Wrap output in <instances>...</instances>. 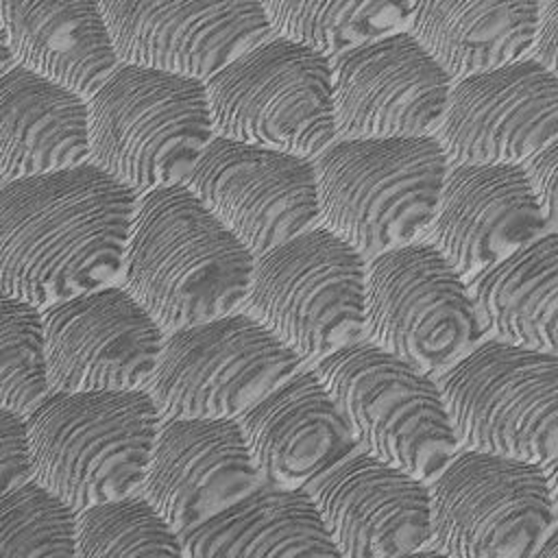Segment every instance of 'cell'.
Wrapping results in <instances>:
<instances>
[{"mask_svg":"<svg viewBox=\"0 0 558 558\" xmlns=\"http://www.w3.org/2000/svg\"><path fill=\"white\" fill-rule=\"evenodd\" d=\"M255 253L187 185L140 194L122 283L170 331L242 307Z\"/></svg>","mask_w":558,"mask_h":558,"instance_id":"2","label":"cell"},{"mask_svg":"<svg viewBox=\"0 0 558 558\" xmlns=\"http://www.w3.org/2000/svg\"><path fill=\"white\" fill-rule=\"evenodd\" d=\"M89 159V96L20 63L0 76V181Z\"/></svg>","mask_w":558,"mask_h":558,"instance_id":"22","label":"cell"},{"mask_svg":"<svg viewBox=\"0 0 558 558\" xmlns=\"http://www.w3.org/2000/svg\"><path fill=\"white\" fill-rule=\"evenodd\" d=\"M338 137L436 135L456 76L401 28L331 57Z\"/></svg>","mask_w":558,"mask_h":558,"instance_id":"14","label":"cell"},{"mask_svg":"<svg viewBox=\"0 0 558 558\" xmlns=\"http://www.w3.org/2000/svg\"><path fill=\"white\" fill-rule=\"evenodd\" d=\"M368 257L316 222L255 257L246 312L305 362L364 338Z\"/></svg>","mask_w":558,"mask_h":558,"instance_id":"7","label":"cell"},{"mask_svg":"<svg viewBox=\"0 0 558 558\" xmlns=\"http://www.w3.org/2000/svg\"><path fill=\"white\" fill-rule=\"evenodd\" d=\"M549 227L558 229V135L525 161Z\"/></svg>","mask_w":558,"mask_h":558,"instance_id":"32","label":"cell"},{"mask_svg":"<svg viewBox=\"0 0 558 558\" xmlns=\"http://www.w3.org/2000/svg\"><path fill=\"white\" fill-rule=\"evenodd\" d=\"M0 438H2V490L35 477L33 440L26 414L0 405Z\"/></svg>","mask_w":558,"mask_h":558,"instance_id":"31","label":"cell"},{"mask_svg":"<svg viewBox=\"0 0 558 558\" xmlns=\"http://www.w3.org/2000/svg\"><path fill=\"white\" fill-rule=\"evenodd\" d=\"M187 185L259 255L320 222L316 159L216 133Z\"/></svg>","mask_w":558,"mask_h":558,"instance_id":"13","label":"cell"},{"mask_svg":"<svg viewBox=\"0 0 558 558\" xmlns=\"http://www.w3.org/2000/svg\"><path fill=\"white\" fill-rule=\"evenodd\" d=\"M545 471H547V480L551 486V497H554V506H556V514H558V456L549 462H545Z\"/></svg>","mask_w":558,"mask_h":558,"instance_id":"35","label":"cell"},{"mask_svg":"<svg viewBox=\"0 0 558 558\" xmlns=\"http://www.w3.org/2000/svg\"><path fill=\"white\" fill-rule=\"evenodd\" d=\"M275 33L329 57L360 41L408 28L412 0H262Z\"/></svg>","mask_w":558,"mask_h":558,"instance_id":"27","label":"cell"},{"mask_svg":"<svg viewBox=\"0 0 558 558\" xmlns=\"http://www.w3.org/2000/svg\"><path fill=\"white\" fill-rule=\"evenodd\" d=\"M549 229L525 163H451L427 238L464 272L477 275Z\"/></svg>","mask_w":558,"mask_h":558,"instance_id":"19","label":"cell"},{"mask_svg":"<svg viewBox=\"0 0 558 558\" xmlns=\"http://www.w3.org/2000/svg\"><path fill=\"white\" fill-rule=\"evenodd\" d=\"M536 556H558V521L554 523V527L543 538Z\"/></svg>","mask_w":558,"mask_h":558,"instance_id":"34","label":"cell"},{"mask_svg":"<svg viewBox=\"0 0 558 558\" xmlns=\"http://www.w3.org/2000/svg\"><path fill=\"white\" fill-rule=\"evenodd\" d=\"M120 61L209 78L272 33L262 0H100Z\"/></svg>","mask_w":558,"mask_h":558,"instance_id":"18","label":"cell"},{"mask_svg":"<svg viewBox=\"0 0 558 558\" xmlns=\"http://www.w3.org/2000/svg\"><path fill=\"white\" fill-rule=\"evenodd\" d=\"M0 33L20 65L85 96L120 63L100 0H0Z\"/></svg>","mask_w":558,"mask_h":558,"instance_id":"23","label":"cell"},{"mask_svg":"<svg viewBox=\"0 0 558 558\" xmlns=\"http://www.w3.org/2000/svg\"><path fill=\"white\" fill-rule=\"evenodd\" d=\"M305 360L257 316L229 314L166 333L148 390L163 416H240Z\"/></svg>","mask_w":558,"mask_h":558,"instance_id":"12","label":"cell"},{"mask_svg":"<svg viewBox=\"0 0 558 558\" xmlns=\"http://www.w3.org/2000/svg\"><path fill=\"white\" fill-rule=\"evenodd\" d=\"M185 556L179 530L142 488L78 510V558Z\"/></svg>","mask_w":558,"mask_h":558,"instance_id":"28","label":"cell"},{"mask_svg":"<svg viewBox=\"0 0 558 558\" xmlns=\"http://www.w3.org/2000/svg\"><path fill=\"white\" fill-rule=\"evenodd\" d=\"M314 159L320 222L366 257L427 235L451 166L438 135L336 137Z\"/></svg>","mask_w":558,"mask_h":558,"instance_id":"3","label":"cell"},{"mask_svg":"<svg viewBox=\"0 0 558 558\" xmlns=\"http://www.w3.org/2000/svg\"><path fill=\"white\" fill-rule=\"evenodd\" d=\"M541 0H412L408 28L458 78L534 48Z\"/></svg>","mask_w":558,"mask_h":558,"instance_id":"25","label":"cell"},{"mask_svg":"<svg viewBox=\"0 0 558 558\" xmlns=\"http://www.w3.org/2000/svg\"><path fill=\"white\" fill-rule=\"evenodd\" d=\"M262 482L235 416H163L142 490L181 532Z\"/></svg>","mask_w":558,"mask_h":558,"instance_id":"20","label":"cell"},{"mask_svg":"<svg viewBox=\"0 0 558 558\" xmlns=\"http://www.w3.org/2000/svg\"><path fill=\"white\" fill-rule=\"evenodd\" d=\"M490 336L558 353V229L473 275Z\"/></svg>","mask_w":558,"mask_h":558,"instance_id":"26","label":"cell"},{"mask_svg":"<svg viewBox=\"0 0 558 558\" xmlns=\"http://www.w3.org/2000/svg\"><path fill=\"white\" fill-rule=\"evenodd\" d=\"M316 497L340 556L388 558L429 547V480L357 447L314 477Z\"/></svg>","mask_w":558,"mask_h":558,"instance_id":"17","label":"cell"},{"mask_svg":"<svg viewBox=\"0 0 558 558\" xmlns=\"http://www.w3.org/2000/svg\"><path fill=\"white\" fill-rule=\"evenodd\" d=\"M264 480L310 484L360 447L316 366H301L238 416Z\"/></svg>","mask_w":558,"mask_h":558,"instance_id":"21","label":"cell"},{"mask_svg":"<svg viewBox=\"0 0 558 558\" xmlns=\"http://www.w3.org/2000/svg\"><path fill=\"white\" fill-rule=\"evenodd\" d=\"M137 201L92 159L0 181V290L46 307L120 281Z\"/></svg>","mask_w":558,"mask_h":558,"instance_id":"1","label":"cell"},{"mask_svg":"<svg viewBox=\"0 0 558 558\" xmlns=\"http://www.w3.org/2000/svg\"><path fill=\"white\" fill-rule=\"evenodd\" d=\"M78 558V508L31 477L0 490V558Z\"/></svg>","mask_w":558,"mask_h":558,"instance_id":"29","label":"cell"},{"mask_svg":"<svg viewBox=\"0 0 558 558\" xmlns=\"http://www.w3.org/2000/svg\"><path fill=\"white\" fill-rule=\"evenodd\" d=\"M92 161L140 194L187 183L214 140L207 81L120 61L89 96Z\"/></svg>","mask_w":558,"mask_h":558,"instance_id":"4","label":"cell"},{"mask_svg":"<svg viewBox=\"0 0 558 558\" xmlns=\"http://www.w3.org/2000/svg\"><path fill=\"white\" fill-rule=\"evenodd\" d=\"M541 2H547V0H541Z\"/></svg>","mask_w":558,"mask_h":558,"instance_id":"36","label":"cell"},{"mask_svg":"<svg viewBox=\"0 0 558 558\" xmlns=\"http://www.w3.org/2000/svg\"><path fill=\"white\" fill-rule=\"evenodd\" d=\"M52 390L146 388L168 329L122 283L44 307Z\"/></svg>","mask_w":558,"mask_h":558,"instance_id":"15","label":"cell"},{"mask_svg":"<svg viewBox=\"0 0 558 558\" xmlns=\"http://www.w3.org/2000/svg\"><path fill=\"white\" fill-rule=\"evenodd\" d=\"M438 381L462 447L541 464L558 456V353L488 333Z\"/></svg>","mask_w":558,"mask_h":558,"instance_id":"10","label":"cell"},{"mask_svg":"<svg viewBox=\"0 0 558 558\" xmlns=\"http://www.w3.org/2000/svg\"><path fill=\"white\" fill-rule=\"evenodd\" d=\"M558 76V0L543 2L532 52Z\"/></svg>","mask_w":558,"mask_h":558,"instance_id":"33","label":"cell"},{"mask_svg":"<svg viewBox=\"0 0 558 558\" xmlns=\"http://www.w3.org/2000/svg\"><path fill=\"white\" fill-rule=\"evenodd\" d=\"M432 484L429 549L460 558L536 556L558 521L545 464L460 447Z\"/></svg>","mask_w":558,"mask_h":558,"instance_id":"11","label":"cell"},{"mask_svg":"<svg viewBox=\"0 0 558 558\" xmlns=\"http://www.w3.org/2000/svg\"><path fill=\"white\" fill-rule=\"evenodd\" d=\"M26 418L35 477L81 510L142 488L163 412L148 388L50 390Z\"/></svg>","mask_w":558,"mask_h":558,"instance_id":"5","label":"cell"},{"mask_svg":"<svg viewBox=\"0 0 558 558\" xmlns=\"http://www.w3.org/2000/svg\"><path fill=\"white\" fill-rule=\"evenodd\" d=\"M436 135L451 163H525L558 135V76L534 54L458 76Z\"/></svg>","mask_w":558,"mask_h":558,"instance_id":"16","label":"cell"},{"mask_svg":"<svg viewBox=\"0 0 558 558\" xmlns=\"http://www.w3.org/2000/svg\"><path fill=\"white\" fill-rule=\"evenodd\" d=\"M364 336L438 375L488 329L466 275L423 235L368 257Z\"/></svg>","mask_w":558,"mask_h":558,"instance_id":"9","label":"cell"},{"mask_svg":"<svg viewBox=\"0 0 558 558\" xmlns=\"http://www.w3.org/2000/svg\"><path fill=\"white\" fill-rule=\"evenodd\" d=\"M220 135L316 157L338 137L331 57L270 33L207 78Z\"/></svg>","mask_w":558,"mask_h":558,"instance_id":"8","label":"cell"},{"mask_svg":"<svg viewBox=\"0 0 558 558\" xmlns=\"http://www.w3.org/2000/svg\"><path fill=\"white\" fill-rule=\"evenodd\" d=\"M314 366L366 451L434 480L462 447L436 373L366 336Z\"/></svg>","mask_w":558,"mask_h":558,"instance_id":"6","label":"cell"},{"mask_svg":"<svg viewBox=\"0 0 558 558\" xmlns=\"http://www.w3.org/2000/svg\"><path fill=\"white\" fill-rule=\"evenodd\" d=\"M179 534L185 556L340 558L312 490L264 477L229 508Z\"/></svg>","mask_w":558,"mask_h":558,"instance_id":"24","label":"cell"},{"mask_svg":"<svg viewBox=\"0 0 558 558\" xmlns=\"http://www.w3.org/2000/svg\"><path fill=\"white\" fill-rule=\"evenodd\" d=\"M2 303L0 405L20 414L35 410L52 390L44 307L13 294Z\"/></svg>","mask_w":558,"mask_h":558,"instance_id":"30","label":"cell"}]
</instances>
